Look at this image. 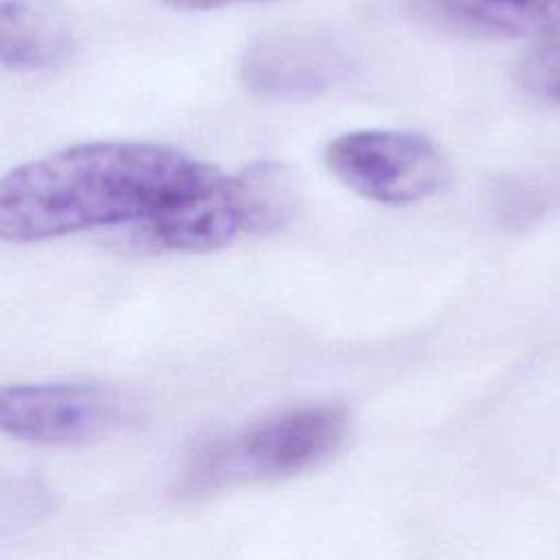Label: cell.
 <instances>
[{
    "label": "cell",
    "mask_w": 560,
    "mask_h": 560,
    "mask_svg": "<svg viewBox=\"0 0 560 560\" xmlns=\"http://www.w3.org/2000/svg\"><path fill=\"white\" fill-rule=\"evenodd\" d=\"M217 166L153 142H88L35 158L0 182V236L35 243L147 225L203 188Z\"/></svg>",
    "instance_id": "cell-1"
},
{
    "label": "cell",
    "mask_w": 560,
    "mask_h": 560,
    "mask_svg": "<svg viewBox=\"0 0 560 560\" xmlns=\"http://www.w3.org/2000/svg\"><path fill=\"white\" fill-rule=\"evenodd\" d=\"M346 435L348 411L339 405L291 409L197 448L177 488L195 497L236 481L298 475L335 455Z\"/></svg>",
    "instance_id": "cell-2"
},
{
    "label": "cell",
    "mask_w": 560,
    "mask_h": 560,
    "mask_svg": "<svg viewBox=\"0 0 560 560\" xmlns=\"http://www.w3.org/2000/svg\"><path fill=\"white\" fill-rule=\"evenodd\" d=\"M271 184H276V175L269 166L241 175L219 168L203 188L140 225V238L168 252H210L243 234L262 232L282 214Z\"/></svg>",
    "instance_id": "cell-3"
},
{
    "label": "cell",
    "mask_w": 560,
    "mask_h": 560,
    "mask_svg": "<svg viewBox=\"0 0 560 560\" xmlns=\"http://www.w3.org/2000/svg\"><path fill=\"white\" fill-rule=\"evenodd\" d=\"M324 160L343 186L389 206L427 199L448 179L446 158L420 131H346L326 144Z\"/></svg>",
    "instance_id": "cell-4"
},
{
    "label": "cell",
    "mask_w": 560,
    "mask_h": 560,
    "mask_svg": "<svg viewBox=\"0 0 560 560\" xmlns=\"http://www.w3.org/2000/svg\"><path fill=\"white\" fill-rule=\"evenodd\" d=\"M131 420V407L96 381L11 385L0 394L2 433L33 444L77 446L103 440Z\"/></svg>",
    "instance_id": "cell-5"
},
{
    "label": "cell",
    "mask_w": 560,
    "mask_h": 560,
    "mask_svg": "<svg viewBox=\"0 0 560 560\" xmlns=\"http://www.w3.org/2000/svg\"><path fill=\"white\" fill-rule=\"evenodd\" d=\"M337 50L306 35H273L254 44L243 59V81L273 98L319 94L339 74Z\"/></svg>",
    "instance_id": "cell-6"
},
{
    "label": "cell",
    "mask_w": 560,
    "mask_h": 560,
    "mask_svg": "<svg viewBox=\"0 0 560 560\" xmlns=\"http://www.w3.org/2000/svg\"><path fill=\"white\" fill-rule=\"evenodd\" d=\"M74 50V28L55 0H2L0 59L18 72L66 63Z\"/></svg>",
    "instance_id": "cell-7"
},
{
    "label": "cell",
    "mask_w": 560,
    "mask_h": 560,
    "mask_svg": "<svg viewBox=\"0 0 560 560\" xmlns=\"http://www.w3.org/2000/svg\"><path fill=\"white\" fill-rule=\"evenodd\" d=\"M451 28L475 37H538L560 26V0H429Z\"/></svg>",
    "instance_id": "cell-8"
},
{
    "label": "cell",
    "mask_w": 560,
    "mask_h": 560,
    "mask_svg": "<svg viewBox=\"0 0 560 560\" xmlns=\"http://www.w3.org/2000/svg\"><path fill=\"white\" fill-rule=\"evenodd\" d=\"M518 81L536 96L560 103V35H553L523 57Z\"/></svg>",
    "instance_id": "cell-9"
},
{
    "label": "cell",
    "mask_w": 560,
    "mask_h": 560,
    "mask_svg": "<svg viewBox=\"0 0 560 560\" xmlns=\"http://www.w3.org/2000/svg\"><path fill=\"white\" fill-rule=\"evenodd\" d=\"M173 9L182 11H208V9H219V7H230V4H243V2H265V0H160Z\"/></svg>",
    "instance_id": "cell-10"
}]
</instances>
